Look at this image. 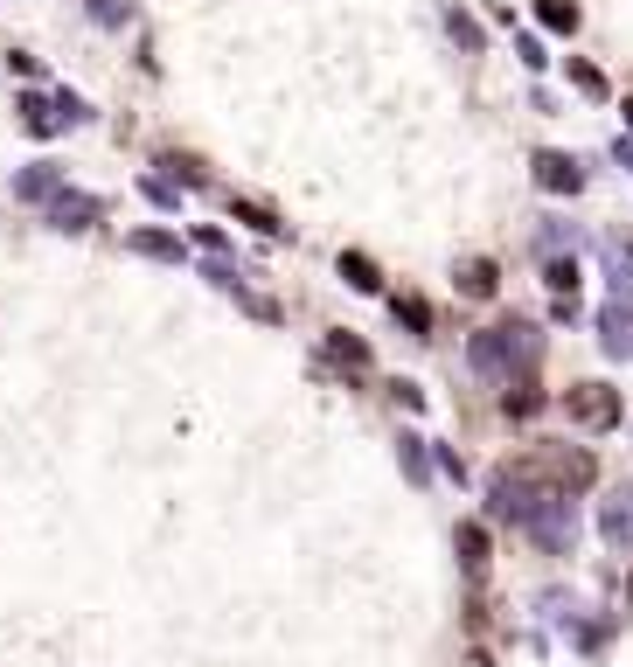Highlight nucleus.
I'll return each instance as SVG.
<instances>
[{"instance_id": "nucleus-1", "label": "nucleus", "mask_w": 633, "mask_h": 667, "mask_svg": "<svg viewBox=\"0 0 633 667\" xmlns=\"http://www.w3.org/2000/svg\"><path fill=\"white\" fill-rule=\"evenodd\" d=\"M536 355H543V334L529 327V320H501V327H487L474 334V348H467V362H474V376H529L536 369Z\"/></svg>"}, {"instance_id": "nucleus-2", "label": "nucleus", "mask_w": 633, "mask_h": 667, "mask_svg": "<svg viewBox=\"0 0 633 667\" xmlns=\"http://www.w3.org/2000/svg\"><path fill=\"white\" fill-rule=\"evenodd\" d=\"M515 529L529 535L536 549H550V556H564L571 542H578V508H571V494H557V487H543L529 508H522V522Z\"/></svg>"}, {"instance_id": "nucleus-3", "label": "nucleus", "mask_w": 633, "mask_h": 667, "mask_svg": "<svg viewBox=\"0 0 633 667\" xmlns=\"http://www.w3.org/2000/svg\"><path fill=\"white\" fill-rule=\"evenodd\" d=\"M564 410H571L585 431H613V424H620V397H613L606 383H578V390L564 397Z\"/></svg>"}, {"instance_id": "nucleus-4", "label": "nucleus", "mask_w": 633, "mask_h": 667, "mask_svg": "<svg viewBox=\"0 0 633 667\" xmlns=\"http://www.w3.org/2000/svg\"><path fill=\"white\" fill-rule=\"evenodd\" d=\"M599 535H606L613 549H633V487H613V494L599 501Z\"/></svg>"}, {"instance_id": "nucleus-5", "label": "nucleus", "mask_w": 633, "mask_h": 667, "mask_svg": "<svg viewBox=\"0 0 633 667\" xmlns=\"http://www.w3.org/2000/svg\"><path fill=\"white\" fill-rule=\"evenodd\" d=\"M21 112H28V133H35V139H49V133H63V126H77V119H84V105H77V98H49V105H42V98H28Z\"/></svg>"}, {"instance_id": "nucleus-6", "label": "nucleus", "mask_w": 633, "mask_h": 667, "mask_svg": "<svg viewBox=\"0 0 633 667\" xmlns=\"http://www.w3.org/2000/svg\"><path fill=\"white\" fill-rule=\"evenodd\" d=\"M536 181H543L550 195H578V188H585V174H578L571 153H536Z\"/></svg>"}, {"instance_id": "nucleus-7", "label": "nucleus", "mask_w": 633, "mask_h": 667, "mask_svg": "<svg viewBox=\"0 0 633 667\" xmlns=\"http://www.w3.org/2000/svg\"><path fill=\"white\" fill-rule=\"evenodd\" d=\"M49 223H56V230H91V223H98V195H63V188H56V195H49Z\"/></svg>"}, {"instance_id": "nucleus-8", "label": "nucleus", "mask_w": 633, "mask_h": 667, "mask_svg": "<svg viewBox=\"0 0 633 667\" xmlns=\"http://www.w3.org/2000/svg\"><path fill=\"white\" fill-rule=\"evenodd\" d=\"M599 341H606V355H633V299H613L599 313Z\"/></svg>"}, {"instance_id": "nucleus-9", "label": "nucleus", "mask_w": 633, "mask_h": 667, "mask_svg": "<svg viewBox=\"0 0 633 667\" xmlns=\"http://www.w3.org/2000/svg\"><path fill=\"white\" fill-rule=\"evenodd\" d=\"M453 549H460V563H467V570H487V529H480V522H460V529H453Z\"/></svg>"}, {"instance_id": "nucleus-10", "label": "nucleus", "mask_w": 633, "mask_h": 667, "mask_svg": "<svg viewBox=\"0 0 633 667\" xmlns=\"http://www.w3.org/2000/svg\"><path fill=\"white\" fill-rule=\"evenodd\" d=\"M390 313H397V327H411V334H418V341H425V334H432V306H425V299H418V292H397V299H390Z\"/></svg>"}, {"instance_id": "nucleus-11", "label": "nucleus", "mask_w": 633, "mask_h": 667, "mask_svg": "<svg viewBox=\"0 0 633 667\" xmlns=\"http://www.w3.org/2000/svg\"><path fill=\"white\" fill-rule=\"evenodd\" d=\"M494 285H501V271L487 265V258H467V265H460V292H467V299H494Z\"/></svg>"}, {"instance_id": "nucleus-12", "label": "nucleus", "mask_w": 633, "mask_h": 667, "mask_svg": "<svg viewBox=\"0 0 633 667\" xmlns=\"http://www.w3.org/2000/svg\"><path fill=\"white\" fill-rule=\"evenodd\" d=\"M501 410H508V417H536V410H543L536 376H515V383H508V397H501Z\"/></svg>"}, {"instance_id": "nucleus-13", "label": "nucleus", "mask_w": 633, "mask_h": 667, "mask_svg": "<svg viewBox=\"0 0 633 667\" xmlns=\"http://www.w3.org/2000/svg\"><path fill=\"white\" fill-rule=\"evenodd\" d=\"M56 188H63V174H56V167H28V174L14 181V195H21V202H49Z\"/></svg>"}, {"instance_id": "nucleus-14", "label": "nucleus", "mask_w": 633, "mask_h": 667, "mask_svg": "<svg viewBox=\"0 0 633 667\" xmlns=\"http://www.w3.org/2000/svg\"><path fill=\"white\" fill-rule=\"evenodd\" d=\"M327 362H341V369H369V341H355V334H327Z\"/></svg>"}, {"instance_id": "nucleus-15", "label": "nucleus", "mask_w": 633, "mask_h": 667, "mask_svg": "<svg viewBox=\"0 0 633 667\" xmlns=\"http://www.w3.org/2000/svg\"><path fill=\"white\" fill-rule=\"evenodd\" d=\"M341 278H348V285H355V292H376V285H383V271L369 265V258H362V251H341Z\"/></svg>"}, {"instance_id": "nucleus-16", "label": "nucleus", "mask_w": 633, "mask_h": 667, "mask_svg": "<svg viewBox=\"0 0 633 667\" xmlns=\"http://www.w3.org/2000/svg\"><path fill=\"white\" fill-rule=\"evenodd\" d=\"M536 21L557 28V35H571V28H578V7H571V0H536Z\"/></svg>"}, {"instance_id": "nucleus-17", "label": "nucleus", "mask_w": 633, "mask_h": 667, "mask_svg": "<svg viewBox=\"0 0 633 667\" xmlns=\"http://www.w3.org/2000/svg\"><path fill=\"white\" fill-rule=\"evenodd\" d=\"M543 278H550V292H557V299H571V292H578V265H571V258H550Z\"/></svg>"}, {"instance_id": "nucleus-18", "label": "nucleus", "mask_w": 633, "mask_h": 667, "mask_svg": "<svg viewBox=\"0 0 633 667\" xmlns=\"http://www.w3.org/2000/svg\"><path fill=\"white\" fill-rule=\"evenodd\" d=\"M133 244H140V251H154V258H181V244H174V237H160V230H140Z\"/></svg>"}, {"instance_id": "nucleus-19", "label": "nucleus", "mask_w": 633, "mask_h": 667, "mask_svg": "<svg viewBox=\"0 0 633 667\" xmlns=\"http://www.w3.org/2000/svg\"><path fill=\"white\" fill-rule=\"evenodd\" d=\"M404 473H411V480L432 473V466H425V438H404Z\"/></svg>"}, {"instance_id": "nucleus-20", "label": "nucleus", "mask_w": 633, "mask_h": 667, "mask_svg": "<svg viewBox=\"0 0 633 667\" xmlns=\"http://www.w3.org/2000/svg\"><path fill=\"white\" fill-rule=\"evenodd\" d=\"M446 28H453V42H460V49H480V28L467 21V14H446Z\"/></svg>"}, {"instance_id": "nucleus-21", "label": "nucleus", "mask_w": 633, "mask_h": 667, "mask_svg": "<svg viewBox=\"0 0 633 667\" xmlns=\"http://www.w3.org/2000/svg\"><path fill=\"white\" fill-rule=\"evenodd\" d=\"M571 77H578V91H592V98H606V77H599L592 63H571Z\"/></svg>"}, {"instance_id": "nucleus-22", "label": "nucleus", "mask_w": 633, "mask_h": 667, "mask_svg": "<svg viewBox=\"0 0 633 667\" xmlns=\"http://www.w3.org/2000/svg\"><path fill=\"white\" fill-rule=\"evenodd\" d=\"M237 216H244L251 230H279V216H272V209H258V202H237Z\"/></svg>"}, {"instance_id": "nucleus-23", "label": "nucleus", "mask_w": 633, "mask_h": 667, "mask_svg": "<svg viewBox=\"0 0 633 667\" xmlns=\"http://www.w3.org/2000/svg\"><path fill=\"white\" fill-rule=\"evenodd\" d=\"M160 167H167V174H174V181H202V167H195V160H181V153H167V160H160Z\"/></svg>"}, {"instance_id": "nucleus-24", "label": "nucleus", "mask_w": 633, "mask_h": 667, "mask_svg": "<svg viewBox=\"0 0 633 667\" xmlns=\"http://www.w3.org/2000/svg\"><path fill=\"white\" fill-rule=\"evenodd\" d=\"M390 397L404 403V410H418V403H425V390H418V383H390Z\"/></svg>"}, {"instance_id": "nucleus-25", "label": "nucleus", "mask_w": 633, "mask_h": 667, "mask_svg": "<svg viewBox=\"0 0 633 667\" xmlns=\"http://www.w3.org/2000/svg\"><path fill=\"white\" fill-rule=\"evenodd\" d=\"M91 7H98V14H105V21H126V14H133V7H126V0H91Z\"/></svg>"}, {"instance_id": "nucleus-26", "label": "nucleus", "mask_w": 633, "mask_h": 667, "mask_svg": "<svg viewBox=\"0 0 633 667\" xmlns=\"http://www.w3.org/2000/svg\"><path fill=\"white\" fill-rule=\"evenodd\" d=\"M627 126H633V98H627Z\"/></svg>"}]
</instances>
